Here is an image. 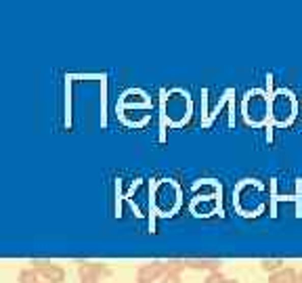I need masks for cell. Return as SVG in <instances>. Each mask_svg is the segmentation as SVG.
<instances>
[{"instance_id": "cell-10", "label": "cell", "mask_w": 302, "mask_h": 283, "mask_svg": "<svg viewBox=\"0 0 302 283\" xmlns=\"http://www.w3.org/2000/svg\"><path fill=\"white\" fill-rule=\"evenodd\" d=\"M260 269L273 275L279 269H283V260H279V258H275V260H260Z\"/></svg>"}, {"instance_id": "cell-14", "label": "cell", "mask_w": 302, "mask_h": 283, "mask_svg": "<svg viewBox=\"0 0 302 283\" xmlns=\"http://www.w3.org/2000/svg\"><path fill=\"white\" fill-rule=\"evenodd\" d=\"M294 283H302V271L296 275V281H294Z\"/></svg>"}, {"instance_id": "cell-4", "label": "cell", "mask_w": 302, "mask_h": 283, "mask_svg": "<svg viewBox=\"0 0 302 283\" xmlns=\"http://www.w3.org/2000/svg\"><path fill=\"white\" fill-rule=\"evenodd\" d=\"M296 116V99L290 93H275L271 99V120L279 126L292 122V118Z\"/></svg>"}, {"instance_id": "cell-12", "label": "cell", "mask_w": 302, "mask_h": 283, "mask_svg": "<svg viewBox=\"0 0 302 283\" xmlns=\"http://www.w3.org/2000/svg\"><path fill=\"white\" fill-rule=\"evenodd\" d=\"M157 275V269H147V271H143V273H141V281H143V283H147V277H155Z\"/></svg>"}, {"instance_id": "cell-13", "label": "cell", "mask_w": 302, "mask_h": 283, "mask_svg": "<svg viewBox=\"0 0 302 283\" xmlns=\"http://www.w3.org/2000/svg\"><path fill=\"white\" fill-rule=\"evenodd\" d=\"M164 283H179V277H176V275H170V277H166Z\"/></svg>"}, {"instance_id": "cell-2", "label": "cell", "mask_w": 302, "mask_h": 283, "mask_svg": "<svg viewBox=\"0 0 302 283\" xmlns=\"http://www.w3.org/2000/svg\"><path fill=\"white\" fill-rule=\"evenodd\" d=\"M243 114H245V120L250 124H254V126L264 124L266 118L271 116V103L266 99V95L262 91L248 93L243 99Z\"/></svg>"}, {"instance_id": "cell-8", "label": "cell", "mask_w": 302, "mask_h": 283, "mask_svg": "<svg viewBox=\"0 0 302 283\" xmlns=\"http://www.w3.org/2000/svg\"><path fill=\"white\" fill-rule=\"evenodd\" d=\"M221 260H191V262H185V267H191V269H204V271H221Z\"/></svg>"}, {"instance_id": "cell-1", "label": "cell", "mask_w": 302, "mask_h": 283, "mask_svg": "<svg viewBox=\"0 0 302 283\" xmlns=\"http://www.w3.org/2000/svg\"><path fill=\"white\" fill-rule=\"evenodd\" d=\"M235 204L243 216H256L262 210V189L256 183H243L235 193Z\"/></svg>"}, {"instance_id": "cell-11", "label": "cell", "mask_w": 302, "mask_h": 283, "mask_svg": "<svg viewBox=\"0 0 302 283\" xmlns=\"http://www.w3.org/2000/svg\"><path fill=\"white\" fill-rule=\"evenodd\" d=\"M227 277L221 273V271H212L208 277H206V283H225Z\"/></svg>"}, {"instance_id": "cell-9", "label": "cell", "mask_w": 302, "mask_h": 283, "mask_svg": "<svg viewBox=\"0 0 302 283\" xmlns=\"http://www.w3.org/2000/svg\"><path fill=\"white\" fill-rule=\"evenodd\" d=\"M216 193H221V189L212 183H206L204 187L195 189V197H216Z\"/></svg>"}, {"instance_id": "cell-3", "label": "cell", "mask_w": 302, "mask_h": 283, "mask_svg": "<svg viewBox=\"0 0 302 283\" xmlns=\"http://www.w3.org/2000/svg\"><path fill=\"white\" fill-rule=\"evenodd\" d=\"M153 206L159 214H164V216L172 214L176 206H179V189H176V185L170 181L159 183L153 191Z\"/></svg>"}, {"instance_id": "cell-7", "label": "cell", "mask_w": 302, "mask_h": 283, "mask_svg": "<svg viewBox=\"0 0 302 283\" xmlns=\"http://www.w3.org/2000/svg\"><path fill=\"white\" fill-rule=\"evenodd\" d=\"M296 271L294 269H290V267H283V269H279L277 273H273V275H269V283H294L296 281Z\"/></svg>"}, {"instance_id": "cell-6", "label": "cell", "mask_w": 302, "mask_h": 283, "mask_svg": "<svg viewBox=\"0 0 302 283\" xmlns=\"http://www.w3.org/2000/svg\"><path fill=\"white\" fill-rule=\"evenodd\" d=\"M191 210L195 216H210L218 210V200L216 197H195L191 204Z\"/></svg>"}, {"instance_id": "cell-15", "label": "cell", "mask_w": 302, "mask_h": 283, "mask_svg": "<svg viewBox=\"0 0 302 283\" xmlns=\"http://www.w3.org/2000/svg\"><path fill=\"white\" fill-rule=\"evenodd\" d=\"M225 283H239V281H237V279H227Z\"/></svg>"}, {"instance_id": "cell-5", "label": "cell", "mask_w": 302, "mask_h": 283, "mask_svg": "<svg viewBox=\"0 0 302 283\" xmlns=\"http://www.w3.org/2000/svg\"><path fill=\"white\" fill-rule=\"evenodd\" d=\"M189 111H191V103H189V97L181 91H174L168 95L166 99V116L172 124H183L187 118H189Z\"/></svg>"}]
</instances>
